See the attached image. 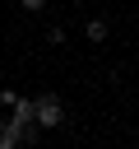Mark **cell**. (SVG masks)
Listing matches in <instances>:
<instances>
[{
    "instance_id": "6da1fadb",
    "label": "cell",
    "mask_w": 139,
    "mask_h": 149,
    "mask_svg": "<svg viewBox=\"0 0 139 149\" xmlns=\"http://www.w3.org/2000/svg\"><path fill=\"white\" fill-rule=\"evenodd\" d=\"M32 121H37V126H60V121H65V112H60V98H56V93L37 98V102H32Z\"/></svg>"
},
{
    "instance_id": "7a4b0ae2",
    "label": "cell",
    "mask_w": 139,
    "mask_h": 149,
    "mask_svg": "<svg viewBox=\"0 0 139 149\" xmlns=\"http://www.w3.org/2000/svg\"><path fill=\"white\" fill-rule=\"evenodd\" d=\"M88 42H107V23H102V19L88 23Z\"/></svg>"
},
{
    "instance_id": "3957f363",
    "label": "cell",
    "mask_w": 139,
    "mask_h": 149,
    "mask_svg": "<svg viewBox=\"0 0 139 149\" xmlns=\"http://www.w3.org/2000/svg\"><path fill=\"white\" fill-rule=\"evenodd\" d=\"M19 5H23V9H28V14H37V9H42V5H46V0H19Z\"/></svg>"
},
{
    "instance_id": "277c9868",
    "label": "cell",
    "mask_w": 139,
    "mask_h": 149,
    "mask_svg": "<svg viewBox=\"0 0 139 149\" xmlns=\"http://www.w3.org/2000/svg\"><path fill=\"white\" fill-rule=\"evenodd\" d=\"M0 149H14V140H9V135H0Z\"/></svg>"
}]
</instances>
